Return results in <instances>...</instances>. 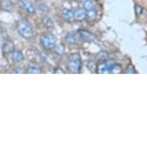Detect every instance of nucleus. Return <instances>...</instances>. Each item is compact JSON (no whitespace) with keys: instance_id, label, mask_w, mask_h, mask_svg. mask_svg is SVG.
I'll return each instance as SVG.
<instances>
[{"instance_id":"nucleus-1","label":"nucleus","mask_w":147,"mask_h":147,"mask_svg":"<svg viewBox=\"0 0 147 147\" xmlns=\"http://www.w3.org/2000/svg\"><path fill=\"white\" fill-rule=\"evenodd\" d=\"M18 32L25 39H30L33 35V30L31 24L26 20H20L18 23Z\"/></svg>"},{"instance_id":"nucleus-2","label":"nucleus","mask_w":147,"mask_h":147,"mask_svg":"<svg viewBox=\"0 0 147 147\" xmlns=\"http://www.w3.org/2000/svg\"><path fill=\"white\" fill-rule=\"evenodd\" d=\"M81 58L79 54H72L68 61V67L72 72L78 73L81 69Z\"/></svg>"},{"instance_id":"nucleus-3","label":"nucleus","mask_w":147,"mask_h":147,"mask_svg":"<svg viewBox=\"0 0 147 147\" xmlns=\"http://www.w3.org/2000/svg\"><path fill=\"white\" fill-rule=\"evenodd\" d=\"M40 41L42 46L46 49H51L54 48V46L56 45V38L50 33L42 35L40 38Z\"/></svg>"},{"instance_id":"nucleus-4","label":"nucleus","mask_w":147,"mask_h":147,"mask_svg":"<svg viewBox=\"0 0 147 147\" xmlns=\"http://www.w3.org/2000/svg\"><path fill=\"white\" fill-rule=\"evenodd\" d=\"M20 5L22 9H24L28 14H34L36 12V9L32 5L31 2H29V0H22L20 1Z\"/></svg>"},{"instance_id":"nucleus-5","label":"nucleus","mask_w":147,"mask_h":147,"mask_svg":"<svg viewBox=\"0 0 147 147\" xmlns=\"http://www.w3.org/2000/svg\"><path fill=\"white\" fill-rule=\"evenodd\" d=\"M79 34L81 36V38L85 41L91 42L93 39V36L90 32H89L86 30H84V29H80L79 30Z\"/></svg>"},{"instance_id":"nucleus-6","label":"nucleus","mask_w":147,"mask_h":147,"mask_svg":"<svg viewBox=\"0 0 147 147\" xmlns=\"http://www.w3.org/2000/svg\"><path fill=\"white\" fill-rule=\"evenodd\" d=\"M74 13V18L78 21H82L86 17V12L85 9H78L75 10Z\"/></svg>"},{"instance_id":"nucleus-7","label":"nucleus","mask_w":147,"mask_h":147,"mask_svg":"<svg viewBox=\"0 0 147 147\" xmlns=\"http://www.w3.org/2000/svg\"><path fill=\"white\" fill-rule=\"evenodd\" d=\"M63 17L65 21L71 22L74 18V13L72 10L69 9H64L63 10Z\"/></svg>"},{"instance_id":"nucleus-8","label":"nucleus","mask_w":147,"mask_h":147,"mask_svg":"<svg viewBox=\"0 0 147 147\" xmlns=\"http://www.w3.org/2000/svg\"><path fill=\"white\" fill-rule=\"evenodd\" d=\"M12 59L14 63H20V62H22L24 59V56H23V54L22 53V52H20V51H14L12 53Z\"/></svg>"},{"instance_id":"nucleus-9","label":"nucleus","mask_w":147,"mask_h":147,"mask_svg":"<svg viewBox=\"0 0 147 147\" xmlns=\"http://www.w3.org/2000/svg\"><path fill=\"white\" fill-rule=\"evenodd\" d=\"M3 53H10L14 52V44L12 42L7 41L5 42L3 47Z\"/></svg>"},{"instance_id":"nucleus-10","label":"nucleus","mask_w":147,"mask_h":147,"mask_svg":"<svg viewBox=\"0 0 147 147\" xmlns=\"http://www.w3.org/2000/svg\"><path fill=\"white\" fill-rule=\"evenodd\" d=\"M84 9L86 10V12L90 11V10L96 9V3L93 0H86L85 2L84 5Z\"/></svg>"},{"instance_id":"nucleus-11","label":"nucleus","mask_w":147,"mask_h":147,"mask_svg":"<svg viewBox=\"0 0 147 147\" xmlns=\"http://www.w3.org/2000/svg\"><path fill=\"white\" fill-rule=\"evenodd\" d=\"M97 13L96 10H90V11H88L86 12V18L90 21H93L96 19Z\"/></svg>"},{"instance_id":"nucleus-12","label":"nucleus","mask_w":147,"mask_h":147,"mask_svg":"<svg viewBox=\"0 0 147 147\" xmlns=\"http://www.w3.org/2000/svg\"><path fill=\"white\" fill-rule=\"evenodd\" d=\"M28 72L29 73H41V70L38 65L32 64V65H29Z\"/></svg>"},{"instance_id":"nucleus-13","label":"nucleus","mask_w":147,"mask_h":147,"mask_svg":"<svg viewBox=\"0 0 147 147\" xmlns=\"http://www.w3.org/2000/svg\"><path fill=\"white\" fill-rule=\"evenodd\" d=\"M65 40L70 44H74L76 42V36L73 35V34H69L66 38H65Z\"/></svg>"},{"instance_id":"nucleus-14","label":"nucleus","mask_w":147,"mask_h":147,"mask_svg":"<svg viewBox=\"0 0 147 147\" xmlns=\"http://www.w3.org/2000/svg\"><path fill=\"white\" fill-rule=\"evenodd\" d=\"M122 72V68L119 65L115 64L111 70V73H121Z\"/></svg>"},{"instance_id":"nucleus-15","label":"nucleus","mask_w":147,"mask_h":147,"mask_svg":"<svg viewBox=\"0 0 147 147\" xmlns=\"http://www.w3.org/2000/svg\"><path fill=\"white\" fill-rule=\"evenodd\" d=\"M44 24L47 27H53V22H52V20L49 18H46L45 19V20H44Z\"/></svg>"},{"instance_id":"nucleus-16","label":"nucleus","mask_w":147,"mask_h":147,"mask_svg":"<svg viewBox=\"0 0 147 147\" xmlns=\"http://www.w3.org/2000/svg\"><path fill=\"white\" fill-rule=\"evenodd\" d=\"M108 58V54L106 52H102L99 54V59H106Z\"/></svg>"},{"instance_id":"nucleus-17","label":"nucleus","mask_w":147,"mask_h":147,"mask_svg":"<svg viewBox=\"0 0 147 147\" xmlns=\"http://www.w3.org/2000/svg\"><path fill=\"white\" fill-rule=\"evenodd\" d=\"M125 73H135L136 71L133 66H129V67L127 69H126V71H125Z\"/></svg>"},{"instance_id":"nucleus-18","label":"nucleus","mask_w":147,"mask_h":147,"mask_svg":"<svg viewBox=\"0 0 147 147\" xmlns=\"http://www.w3.org/2000/svg\"><path fill=\"white\" fill-rule=\"evenodd\" d=\"M142 10V8L141 7V6H139V5H136V15H137V16L141 14Z\"/></svg>"},{"instance_id":"nucleus-19","label":"nucleus","mask_w":147,"mask_h":147,"mask_svg":"<svg viewBox=\"0 0 147 147\" xmlns=\"http://www.w3.org/2000/svg\"><path fill=\"white\" fill-rule=\"evenodd\" d=\"M14 73H25V70L23 69H22V68H19V69H16L15 70Z\"/></svg>"},{"instance_id":"nucleus-20","label":"nucleus","mask_w":147,"mask_h":147,"mask_svg":"<svg viewBox=\"0 0 147 147\" xmlns=\"http://www.w3.org/2000/svg\"><path fill=\"white\" fill-rule=\"evenodd\" d=\"M54 72L55 73H65V72L63 69H57Z\"/></svg>"},{"instance_id":"nucleus-21","label":"nucleus","mask_w":147,"mask_h":147,"mask_svg":"<svg viewBox=\"0 0 147 147\" xmlns=\"http://www.w3.org/2000/svg\"><path fill=\"white\" fill-rule=\"evenodd\" d=\"M9 1L12 3H16L18 2V0H9Z\"/></svg>"},{"instance_id":"nucleus-22","label":"nucleus","mask_w":147,"mask_h":147,"mask_svg":"<svg viewBox=\"0 0 147 147\" xmlns=\"http://www.w3.org/2000/svg\"><path fill=\"white\" fill-rule=\"evenodd\" d=\"M77 1H85V0H77Z\"/></svg>"}]
</instances>
